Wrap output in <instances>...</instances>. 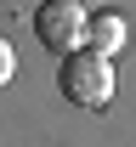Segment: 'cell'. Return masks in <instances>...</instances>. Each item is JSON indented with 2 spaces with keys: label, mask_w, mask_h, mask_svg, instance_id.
Wrapping results in <instances>:
<instances>
[{
  "label": "cell",
  "mask_w": 136,
  "mask_h": 147,
  "mask_svg": "<svg viewBox=\"0 0 136 147\" xmlns=\"http://www.w3.org/2000/svg\"><path fill=\"white\" fill-rule=\"evenodd\" d=\"M85 45L102 57H114L131 45V23H125V11H114V6H102V11H91L85 17Z\"/></svg>",
  "instance_id": "obj_3"
},
{
  "label": "cell",
  "mask_w": 136,
  "mask_h": 147,
  "mask_svg": "<svg viewBox=\"0 0 136 147\" xmlns=\"http://www.w3.org/2000/svg\"><path fill=\"white\" fill-rule=\"evenodd\" d=\"M34 34H40V45H45V51L68 57V51H79V45H85V11H79L74 0H40Z\"/></svg>",
  "instance_id": "obj_2"
},
{
  "label": "cell",
  "mask_w": 136,
  "mask_h": 147,
  "mask_svg": "<svg viewBox=\"0 0 136 147\" xmlns=\"http://www.w3.org/2000/svg\"><path fill=\"white\" fill-rule=\"evenodd\" d=\"M12 74H17V51H12V40L0 34V85H12Z\"/></svg>",
  "instance_id": "obj_4"
},
{
  "label": "cell",
  "mask_w": 136,
  "mask_h": 147,
  "mask_svg": "<svg viewBox=\"0 0 136 147\" xmlns=\"http://www.w3.org/2000/svg\"><path fill=\"white\" fill-rule=\"evenodd\" d=\"M57 85H62V96H68L74 108H108V96H114V57L79 45V51L62 57Z\"/></svg>",
  "instance_id": "obj_1"
}]
</instances>
